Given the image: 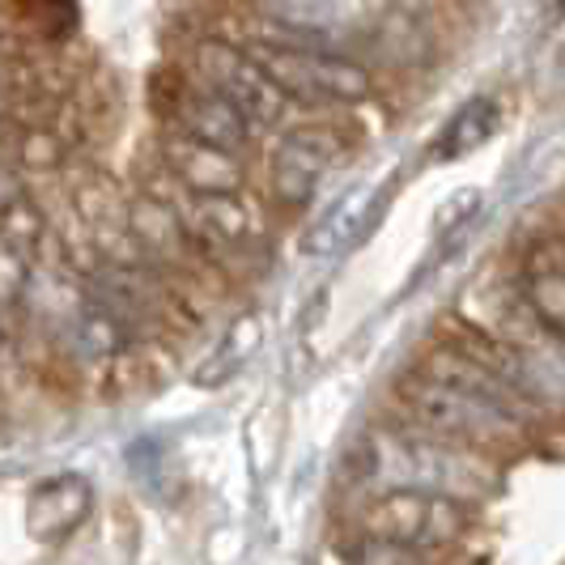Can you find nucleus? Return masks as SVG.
<instances>
[{"label": "nucleus", "instance_id": "0eeeda50", "mask_svg": "<svg viewBox=\"0 0 565 565\" xmlns=\"http://www.w3.org/2000/svg\"><path fill=\"white\" fill-rule=\"evenodd\" d=\"M158 167L170 174V183L188 196H230L247 188V162L222 153L213 145H200L183 137L179 128L162 132L158 141Z\"/></svg>", "mask_w": 565, "mask_h": 565}, {"label": "nucleus", "instance_id": "ddd939ff", "mask_svg": "<svg viewBox=\"0 0 565 565\" xmlns=\"http://www.w3.org/2000/svg\"><path fill=\"white\" fill-rule=\"evenodd\" d=\"M523 302L532 307L540 323L553 332L557 340H565V268L562 264H532L523 273V285H519Z\"/></svg>", "mask_w": 565, "mask_h": 565}, {"label": "nucleus", "instance_id": "f257e3e1", "mask_svg": "<svg viewBox=\"0 0 565 565\" xmlns=\"http://www.w3.org/2000/svg\"><path fill=\"white\" fill-rule=\"evenodd\" d=\"M493 481H498V468L489 463V455L434 438L408 422L370 429L358 447V484L370 493L417 489V493H438L472 507L493 489Z\"/></svg>", "mask_w": 565, "mask_h": 565}, {"label": "nucleus", "instance_id": "aec40b11", "mask_svg": "<svg viewBox=\"0 0 565 565\" xmlns=\"http://www.w3.org/2000/svg\"><path fill=\"white\" fill-rule=\"evenodd\" d=\"M544 4H548V9H565V0H544Z\"/></svg>", "mask_w": 565, "mask_h": 565}, {"label": "nucleus", "instance_id": "f03ea898", "mask_svg": "<svg viewBox=\"0 0 565 565\" xmlns=\"http://www.w3.org/2000/svg\"><path fill=\"white\" fill-rule=\"evenodd\" d=\"M399 413H404V422L425 429V434L459 443V447H472L481 455L514 451L536 434L527 422L510 417L493 404L463 396V392H455L438 379H425L422 370L399 383Z\"/></svg>", "mask_w": 565, "mask_h": 565}, {"label": "nucleus", "instance_id": "f3484780", "mask_svg": "<svg viewBox=\"0 0 565 565\" xmlns=\"http://www.w3.org/2000/svg\"><path fill=\"white\" fill-rule=\"evenodd\" d=\"M4 119H9V89L0 85V124H4Z\"/></svg>", "mask_w": 565, "mask_h": 565}, {"label": "nucleus", "instance_id": "423d86ee", "mask_svg": "<svg viewBox=\"0 0 565 565\" xmlns=\"http://www.w3.org/2000/svg\"><path fill=\"white\" fill-rule=\"evenodd\" d=\"M344 158V141L332 128H289L268 153V192L285 209H307L323 183V174Z\"/></svg>", "mask_w": 565, "mask_h": 565}, {"label": "nucleus", "instance_id": "9b49d317", "mask_svg": "<svg viewBox=\"0 0 565 565\" xmlns=\"http://www.w3.org/2000/svg\"><path fill=\"white\" fill-rule=\"evenodd\" d=\"M498 124H502V103H498L493 94H477V98H468V103L443 124L438 141L429 145V158H434V162H459V158L477 153V149L498 132Z\"/></svg>", "mask_w": 565, "mask_h": 565}, {"label": "nucleus", "instance_id": "f8f14e48", "mask_svg": "<svg viewBox=\"0 0 565 565\" xmlns=\"http://www.w3.org/2000/svg\"><path fill=\"white\" fill-rule=\"evenodd\" d=\"M4 158L34 183V179H60L77 153L68 149V141L60 137L52 124H43V128H9Z\"/></svg>", "mask_w": 565, "mask_h": 565}, {"label": "nucleus", "instance_id": "7ed1b4c3", "mask_svg": "<svg viewBox=\"0 0 565 565\" xmlns=\"http://www.w3.org/2000/svg\"><path fill=\"white\" fill-rule=\"evenodd\" d=\"M247 56L264 68V77L281 89V98L294 107H353L374 94V77L366 64H358L344 52L323 47H281V43H255Z\"/></svg>", "mask_w": 565, "mask_h": 565}, {"label": "nucleus", "instance_id": "9d476101", "mask_svg": "<svg viewBox=\"0 0 565 565\" xmlns=\"http://www.w3.org/2000/svg\"><path fill=\"white\" fill-rule=\"evenodd\" d=\"M0 34L34 47H60L77 34L73 0H0Z\"/></svg>", "mask_w": 565, "mask_h": 565}, {"label": "nucleus", "instance_id": "6e6552de", "mask_svg": "<svg viewBox=\"0 0 565 565\" xmlns=\"http://www.w3.org/2000/svg\"><path fill=\"white\" fill-rule=\"evenodd\" d=\"M170 124L183 137H192L200 145H213V149L234 153V158H247L255 137H259V128H255L247 115L238 111V107H230L222 94L204 89L200 82L183 85V94H179V103L170 111Z\"/></svg>", "mask_w": 565, "mask_h": 565}, {"label": "nucleus", "instance_id": "4468645a", "mask_svg": "<svg viewBox=\"0 0 565 565\" xmlns=\"http://www.w3.org/2000/svg\"><path fill=\"white\" fill-rule=\"evenodd\" d=\"M47 226H52L47 204H39L34 196L22 200V204H13V209L0 213V247L18 252L30 264V259H34V247H39V238L47 234Z\"/></svg>", "mask_w": 565, "mask_h": 565}, {"label": "nucleus", "instance_id": "20e7f679", "mask_svg": "<svg viewBox=\"0 0 565 565\" xmlns=\"http://www.w3.org/2000/svg\"><path fill=\"white\" fill-rule=\"evenodd\" d=\"M468 502L438 498V493H417V489H387V493H370L358 507V536L366 540H396L413 544L422 553L447 548L468 532Z\"/></svg>", "mask_w": 565, "mask_h": 565}, {"label": "nucleus", "instance_id": "2eb2a0df", "mask_svg": "<svg viewBox=\"0 0 565 565\" xmlns=\"http://www.w3.org/2000/svg\"><path fill=\"white\" fill-rule=\"evenodd\" d=\"M349 565H425V553L413 544H396V540H366L358 536Z\"/></svg>", "mask_w": 565, "mask_h": 565}, {"label": "nucleus", "instance_id": "6ab92c4d", "mask_svg": "<svg viewBox=\"0 0 565 565\" xmlns=\"http://www.w3.org/2000/svg\"><path fill=\"white\" fill-rule=\"evenodd\" d=\"M9 353V337H4V328H0V358Z\"/></svg>", "mask_w": 565, "mask_h": 565}, {"label": "nucleus", "instance_id": "1a4fd4ad", "mask_svg": "<svg viewBox=\"0 0 565 565\" xmlns=\"http://www.w3.org/2000/svg\"><path fill=\"white\" fill-rule=\"evenodd\" d=\"M89 507H94V493L82 477L73 472L52 477L30 493V536L43 544H60L89 519Z\"/></svg>", "mask_w": 565, "mask_h": 565}, {"label": "nucleus", "instance_id": "a211bd4d", "mask_svg": "<svg viewBox=\"0 0 565 565\" xmlns=\"http://www.w3.org/2000/svg\"><path fill=\"white\" fill-rule=\"evenodd\" d=\"M4 149H9V124H0V158H4Z\"/></svg>", "mask_w": 565, "mask_h": 565}, {"label": "nucleus", "instance_id": "39448f33", "mask_svg": "<svg viewBox=\"0 0 565 565\" xmlns=\"http://www.w3.org/2000/svg\"><path fill=\"white\" fill-rule=\"evenodd\" d=\"M192 82H200L204 89L222 94L230 107L252 119L255 128H277L289 111V103L281 98V89L264 77V68L247 56V47H234L230 39H200L192 47Z\"/></svg>", "mask_w": 565, "mask_h": 565}, {"label": "nucleus", "instance_id": "dca6fc26", "mask_svg": "<svg viewBox=\"0 0 565 565\" xmlns=\"http://www.w3.org/2000/svg\"><path fill=\"white\" fill-rule=\"evenodd\" d=\"M34 196V183H30L22 170L13 167L9 158H0V213L4 209H13V204H22V200Z\"/></svg>", "mask_w": 565, "mask_h": 565}]
</instances>
